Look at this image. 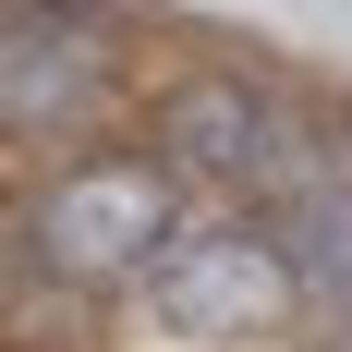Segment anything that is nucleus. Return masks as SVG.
I'll return each instance as SVG.
<instances>
[{"label":"nucleus","mask_w":352,"mask_h":352,"mask_svg":"<svg viewBox=\"0 0 352 352\" xmlns=\"http://www.w3.org/2000/svg\"><path fill=\"white\" fill-rule=\"evenodd\" d=\"M170 243H182V170L158 146H85L12 219V255L49 292H134Z\"/></svg>","instance_id":"nucleus-1"},{"label":"nucleus","mask_w":352,"mask_h":352,"mask_svg":"<svg viewBox=\"0 0 352 352\" xmlns=\"http://www.w3.org/2000/svg\"><path fill=\"white\" fill-rule=\"evenodd\" d=\"M109 109V49L85 25H36V36H0V122H98Z\"/></svg>","instance_id":"nucleus-4"},{"label":"nucleus","mask_w":352,"mask_h":352,"mask_svg":"<svg viewBox=\"0 0 352 352\" xmlns=\"http://www.w3.org/2000/svg\"><path fill=\"white\" fill-rule=\"evenodd\" d=\"M328 158H340V170H352V98H340V146H328Z\"/></svg>","instance_id":"nucleus-6"},{"label":"nucleus","mask_w":352,"mask_h":352,"mask_svg":"<svg viewBox=\"0 0 352 352\" xmlns=\"http://www.w3.org/2000/svg\"><path fill=\"white\" fill-rule=\"evenodd\" d=\"M146 134H158V158H170L182 182L243 195V219L280 207L304 170H328V146L304 134V109H292L280 85H255L243 61H195V73H170V85L146 98Z\"/></svg>","instance_id":"nucleus-3"},{"label":"nucleus","mask_w":352,"mask_h":352,"mask_svg":"<svg viewBox=\"0 0 352 352\" xmlns=\"http://www.w3.org/2000/svg\"><path fill=\"white\" fill-rule=\"evenodd\" d=\"M255 219H267V243L292 255V280L316 292V304H352V170H340V158L304 170L280 207H255Z\"/></svg>","instance_id":"nucleus-5"},{"label":"nucleus","mask_w":352,"mask_h":352,"mask_svg":"<svg viewBox=\"0 0 352 352\" xmlns=\"http://www.w3.org/2000/svg\"><path fill=\"white\" fill-rule=\"evenodd\" d=\"M316 292L292 280L267 219H182V243L122 292V340L134 352H280Z\"/></svg>","instance_id":"nucleus-2"}]
</instances>
